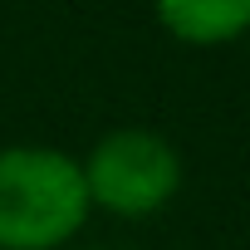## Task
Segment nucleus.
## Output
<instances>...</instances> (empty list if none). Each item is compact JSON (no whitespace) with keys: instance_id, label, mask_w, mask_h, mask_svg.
Listing matches in <instances>:
<instances>
[{"instance_id":"obj_2","label":"nucleus","mask_w":250,"mask_h":250,"mask_svg":"<svg viewBox=\"0 0 250 250\" xmlns=\"http://www.w3.org/2000/svg\"><path fill=\"white\" fill-rule=\"evenodd\" d=\"M79 167L93 211H108L118 221H147L182 191V152L152 128L103 133Z\"/></svg>"},{"instance_id":"obj_3","label":"nucleus","mask_w":250,"mask_h":250,"mask_svg":"<svg viewBox=\"0 0 250 250\" xmlns=\"http://www.w3.org/2000/svg\"><path fill=\"white\" fill-rule=\"evenodd\" d=\"M152 10L157 25L191 49H216L250 35V0H152Z\"/></svg>"},{"instance_id":"obj_1","label":"nucleus","mask_w":250,"mask_h":250,"mask_svg":"<svg viewBox=\"0 0 250 250\" xmlns=\"http://www.w3.org/2000/svg\"><path fill=\"white\" fill-rule=\"evenodd\" d=\"M88 211L79 157L44 143L0 147V250H64Z\"/></svg>"}]
</instances>
